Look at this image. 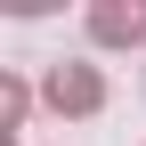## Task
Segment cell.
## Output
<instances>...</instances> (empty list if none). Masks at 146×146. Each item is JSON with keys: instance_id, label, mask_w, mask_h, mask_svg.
Masks as SVG:
<instances>
[{"instance_id": "obj_1", "label": "cell", "mask_w": 146, "mask_h": 146, "mask_svg": "<svg viewBox=\"0 0 146 146\" xmlns=\"http://www.w3.org/2000/svg\"><path fill=\"white\" fill-rule=\"evenodd\" d=\"M41 98L57 106V114H98V106H106V81H98L89 65H57V73L41 81Z\"/></svg>"}, {"instance_id": "obj_2", "label": "cell", "mask_w": 146, "mask_h": 146, "mask_svg": "<svg viewBox=\"0 0 146 146\" xmlns=\"http://www.w3.org/2000/svg\"><path fill=\"white\" fill-rule=\"evenodd\" d=\"M89 33H98V41H146V0H138V8L98 0V8H89Z\"/></svg>"}, {"instance_id": "obj_3", "label": "cell", "mask_w": 146, "mask_h": 146, "mask_svg": "<svg viewBox=\"0 0 146 146\" xmlns=\"http://www.w3.org/2000/svg\"><path fill=\"white\" fill-rule=\"evenodd\" d=\"M16 114H25V89H16V81H0V130H16Z\"/></svg>"}]
</instances>
